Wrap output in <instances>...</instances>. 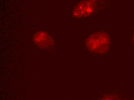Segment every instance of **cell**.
Returning a JSON list of instances; mask_svg holds the SVG:
<instances>
[{"label":"cell","instance_id":"1","mask_svg":"<svg viewBox=\"0 0 134 100\" xmlns=\"http://www.w3.org/2000/svg\"><path fill=\"white\" fill-rule=\"evenodd\" d=\"M110 2V0H83L74 7L73 14L76 17L87 16L108 6Z\"/></svg>","mask_w":134,"mask_h":100},{"label":"cell","instance_id":"2","mask_svg":"<svg viewBox=\"0 0 134 100\" xmlns=\"http://www.w3.org/2000/svg\"><path fill=\"white\" fill-rule=\"evenodd\" d=\"M34 41L35 43L41 45L46 46V45H48L49 43H51V38L44 32H38L35 35L34 37Z\"/></svg>","mask_w":134,"mask_h":100}]
</instances>
